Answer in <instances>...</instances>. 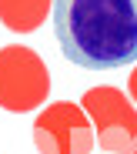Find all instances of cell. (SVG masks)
Wrapping results in <instances>:
<instances>
[{
    "label": "cell",
    "mask_w": 137,
    "mask_h": 154,
    "mask_svg": "<svg viewBox=\"0 0 137 154\" xmlns=\"http://www.w3.org/2000/svg\"><path fill=\"white\" fill-rule=\"evenodd\" d=\"M60 54L84 70H117L137 60V0H53Z\"/></svg>",
    "instance_id": "cell-1"
},
{
    "label": "cell",
    "mask_w": 137,
    "mask_h": 154,
    "mask_svg": "<svg viewBox=\"0 0 137 154\" xmlns=\"http://www.w3.org/2000/svg\"><path fill=\"white\" fill-rule=\"evenodd\" d=\"M50 94V70L37 50L10 44L0 47V107L27 114L37 111Z\"/></svg>",
    "instance_id": "cell-2"
},
{
    "label": "cell",
    "mask_w": 137,
    "mask_h": 154,
    "mask_svg": "<svg viewBox=\"0 0 137 154\" xmlns=\"http://www.w3.org/2000/svg\"><path fill=\"white\" fill-rule=\"evenodd\" d=\"M94 124V137L100 151L107 154H137V107L134 100L124 97L120 87L100 84L90 87L80 100Z\"/></svg>",
    "instance_id": "cell-3"
},
{
    "label": "cell",
    "mask_w": 137,
    "mask_h": 154,
    "mask_svg": "<svg viewBox=\"0 0 137 154\" xmlns=\"http://www.w3.org/2000/svg\"><path fill=\"white\" fill-rule=\"evenodd\" d=\"M94 141V124L80 104L53 100L34 117V144L40 154H90Z\"/></svg>",
    "instance_id": "cell-4"
},
{
    "label": "cell",
    "mask_w": 137,
    "mask_h": 154,
    "mask_svg": "<svg viewBox=\"0 0 137 154\" xmlns=\"http://www.w3.org/2000/svg\"><path fill=\"white\" fill-rule=\"evenodd\" d=\"M53 0H0V23L14 34L37 30L44 17H50Z\"/></svg>",
    "instance_id": "cell-5"
},
{
    "label": "cell",
    "mask_w": 137,
    "mask_h": 154,
    "mask_svg": "<svg viewBox=\"0 0 137 154\" xmlns=\"http://www.w3.org/2000/svg\"><path fill=\"white\" fill-rule=\"evenodd\" d=\"M127 94L134 97V104H137V67L130 70V77H127Z\"/></svg>",
    "instance_id": "cell-6"
}]
</instances>
